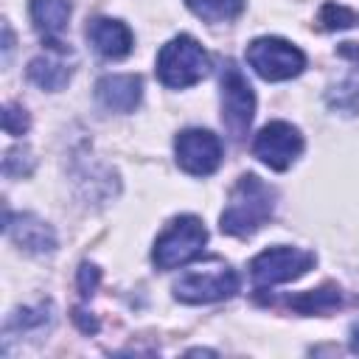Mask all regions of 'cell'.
I'll return each instance as SVG.
<instances>
[{"instance_id":"1","label":"cell","mask_w":359,"mask_h":359,"mask_svg":"<svg viewBox=\"0 0 359 359\" xmlns=\"http://www.w3.org/2000/svg\"><path fill=\"white\" fill-rule=\"evenodd\" d=\"M275 202H278V194L272 185H266L255 174H241L227 196L222 216H219L222 233L236 236V238L252 236L272 219Z\"/></svg>"},{"instance_id":"2","label":"cell","mask_w":359,"mask_h":359,"mask_svg":"<svg viewBox=\"0 0 359 359\" xmlns=\"http://www.w3.org/2000/svg\"><path fill=\"white\" fill-rule=\"evenodd\" d=\"M208 70H210L208 50L188 34L168 39L157 53V79L171 90H182L202 81Z\"/></svg>"},{"instance_id":"3","label":"cell","mask_w":359,"mask_h":359,"mask_svg":"<svg viewBox=\"0 0 359 359\" xmlns=\"http://www.w3.org/2000/svg\"><path fill=\"white\" fill-rule=\"evenodd\" d=\"M208 241V230L202 224L199 216H177L154 241V250H151V261L157 269H177V266H185L188 261H194L202 247Z\"/></svg>"},{"instance_id":"4","label":"cell","mask_w":359,"mask_h":359,"mask_svg":"<svg viewBox=\"0 0 359 359\" xmlns=\"http://www.w3.org/2000/svg\"><path fill=\"white\" fill-rule=\"evenodd\" d=\"M247 65L264 81H286L303 73L306 53L280 36H258L247 45Z\"/></svg>"},{"instance_id":"5","label":"cell","mask_w":359,"mask_h":359,"mask_svg":"<svg viewBox=\"0 0 359 359\" xmlns=\"http://www.w3.org/2000/svg\"><path fill=\"white\" fill-rule=\"evenodd\" d=\"M219 87H222V123L233 140H241L255 115V93L233 59L224 62Z\"/></svg>"},{"instance_id":"6","label":"cell","mask_w":359,"mask_h":359,"mask_svg":"<svg viewBox=\"0 0 359 359\" xmlns=\"http://www.w3.org/2000/svg\"><path fill=\"white\" fill-rule=\"evenodd\" d=\"M314 266V252L300 250V247H269L264 252H258L250 261V278L255 289H269L278 283H289L297 280L300 275H306Z\"/></svg>"},{"instance_id":"7","label":"cell","mask_w":359,"mask_h":359,"mask_svg":"<svg viewBox=\"0 0 359 359\" xmlns=\"http://www.w3.org/2000/svg\"><path fill=\"white\" fill-rule=\"evenodd\" d=\"M238 292V275L227 264H216L202 272H188L174 283V297L182 303H213Z\"/></svg>"},{"instance_id":"8","label":"cell","mask_w":359,"mask_h":359,"mask_svg":"<svg viewBox=\"0 0 359 359\" xmlns=\"http://www.w3.org/2000/svg\"><path fill=\"white\" fill-rule=\"evenodd\" d=\"M300 151H303V135L297 132V126L286 121L266 123L252 140V154L272 171H286L300 157Z\"/></svg>"},{"instance_id":"9","label":"cell","mask_w":359,"mask_h":359,"mask_svg":"<svg viewBox=\"0 0 359 359\" xmlns=\"http://www.w3.org/2000/svg\"><path fill=\"white\" fill-rule=\"evenodd\" d=\"M177 165L191 177H208L222 163V140L210 129H182L174 140Z\"/></svg>"},{"instance_id":"10","label":"cell","mask_w":359,"mask_h":359,"mask_svg":"<svg viewBox=\"0 0 359 359\" xmlns=\"http://www.w3.org/2000/svg\"><path fill=\"white\" fill-rule=\"evenodd\" d=\"M3 230L25 252L48 255V252L56 250V233H53V227L48 222L36 219L34 213H11V210H6Z\"/></svg>"},{"instance_id":"11","label":"cell","mask_w":359,"mask_h":359,"mask_svg":"<svg viewBox=\"0 0 359 359\" xmlns=\"http://www.w3.org/2000/svg\"><path fill=\"white\" fill-rule=\"evenodd\" d=\"M140 95L143 81L135 73H109L95 84V98L109 112H132L140 104Z\"/></svg>"},{"instance_id":"12","label":"cell","mask_w":359,"mask_h":359,"mask_svg":"<svg viewBox=\"0 0 359 359\" xmlns=\"http://www.w3.org/2000/svg\"><path fill=\"white\" fill-rule=\"evenodd\" d=\"M87 39L95 48V53H101L104 59H123L129 56L135 36L129 31L126 22L112 20V17H95L87 22Z\"/></svg>"},{"instance_id":"13","label":"cell","mask_w":359,"mask_h":359,"mask_svg":"<svg viewBox=\"0 0 359 359\" xmlns=\"http://www.w3.org/2000/svg\"><path fill=\"white\" fill-rule=\"evenodd\" d=\"M28 11H31L34 28L42 34L45 45H50L59 53H67V45L59 39V34L67 28L70 0H31Z\"/></svg>"},{"instance_id":"14","label":"cell","mask_w":359,"mask_h":359,"mask_svg":"<svg viewBox=\"0 0 359 359\" xmlns=\"http://www.w3.org/2000/svg\"><path fill=\"white\" fill-rule=\"evenodd\" d=\"M70 73H73L70 65H67L65 59L53 56V53H42V56H36V59L28 62V79H31L36 87L50 90V93L62 90V87L70 81Z\"/></svg>"},{"instance_id":"15","label":"cell","mask_w":359,"mask_h":359,"mask_svg":"<svg viewBox=\"0 0 359 359\" xmlns=\"http://www.w3.org/2000/svg\"><path fill=\"white\" fill-rule=\"evenodd\" d=\"M53 325V306L50 303H39L36 309H20L17 314L8 317L6 323V339H11L14 334H34V331H48Z\"/></svg>"},{"instance_id":"16","label":"cell","mask_w":359,"mask_h":359,"mask_svg":"<svg viewBox=\"0 0 359 359\" xmlns=\"http://www.w3.org/2000/svg\"><path fill=\"white\" fill-rule=\"evenodd\" d=\"M289 303L300 314H323V311H331V309H339L342 306V292L337 286H323V289L303 292V294L292 297Z\"/></svg>"},{"instance_id":"17","label":"cell","mask_w":359,"mask_h":359,"mask_svg":"<svg viewBox=\"0 0 359 359\" xmlns=\"http://www.w3.org/2000/svg\"><path fill=\"white\" fill-rule=\"evenodd\" d=\"M185 6L208 22H227L241 14L244 0H185Z\"/></svg>"},{"instance_id":"18","label":"cell","mask_w":359,"mask_h":359,"mask_svg":"<svg viewBox=\"0 0 359 359\" xmlns=\"http://www.w3.org/2000/svg\"><path fill=\"white\" fill-rule=\"evenodd\" d=\"M325 101H328V107L337 109V112L356 115V112H359V81H356V79H345L342 84H337V87L328 90Z\"/></svg>"},{"instance_id":"19","label":"cell","mask_w":359,"mask_h":359,"mask_svg":"<svg viewBox=\"0 0 359 359\" xmlns=\"http://www.w3.org/2000/svg\"><path fill=\"white\" fill-rule=\"evenodd\" d=\"M320 25L325 31H342V28H353L359 25V11H351L339 3H325L320 8Z\"/></svg>"},{"instance_id":"20","label":"cell","mask_w":359,"mask_h":359,"mask_svg":"<svg viewBox=\"0 0 359 359\" xmlns=\"http://www.w3.org/2000/svg\"><path fill=\"white\" fill-rule=\"evenodd\" d=\"M31 168H34V157H31V151L25 146H14V149L6 151V157H3L6 177H28Z\"/></svg>"},{"instance_id":"21","label":"cell","mask_w":359,"mask_h":359,"mask_svg":"<svg viewBox=\"0 0 359 359\" xmlns=\"http://www.w3.org/2000/svg\"><path fill=\"white\" fill-rule=\"evenodd\" d=\"M3 129L8 132V135H25V129H28V115H25V109H20L17 104H6L3 107Z\"/></svg>"},{"instance_id":"22","label":"cell","mask_w":359,"mask_h":359,"mask_svg":"<svg viewBox=\"0 0 359 359\" xmlns=\"http://www.w3.org/2000/svg\"><path fill=\"white\" fill-rule=\"evenodd\" d=\"M98 280H101L98 266H93V264H81V269H79V292H81V297H90V294L95 292Z\"/></svg>"},{"instance_id":"23","label":"cell","mask_w":359,"mask_h":359,"mask_svg":"<svg viewBox=\"0 0 359 359\" xmlns=\"http://www.w3.org/2000/svg\"><path fill=\"white\" fill-rule=\"evenodd\" d=\"M73 320L79 323V328H81L84 334H95V331H98L95 317H87V311H81V309H76V311H73Z\"/></svg>"},{"instance_id":"24","label":"cell","mask_w":359,"mask_h":359,"mask_svg":"<svg viewBox=\"0 0 359 359\" xmlns=\"http://www.w3.org/2000/svg\"><path fill=\"white\" fill-rule=\"evenodd\" d=\"M339 53H342L345 59H351V62L359 65V45H356V42H342V45H339Z\"/></svg>"},{"instance_id":"25","label":"cell","mask_w":359,"mask_h":359,"mask_svg":"<svg viewBox=\"0 0 359 359\" xmlns=\"http://www.w3.org/2000/svg\"><path fill=\"white\" fill-rule=\"evenodd\" d=\"M11 48H14V39H11V28H8V22H6V25H3V53H6V59H8Z\"/></svg>"},{"instance_id":"26","label":"cell","mask_w":359,"mask_h":359,"mask_svg":"<svg viewBox=\"0 0 359 359\" xmlns=\"http://www.w3.org/2000/svg\"><path fill=\"white\" fill-rule=\"evenodd\" d=\"M351 351L359 353V323L351 325Z\"/></svg>"}]
</instances>
